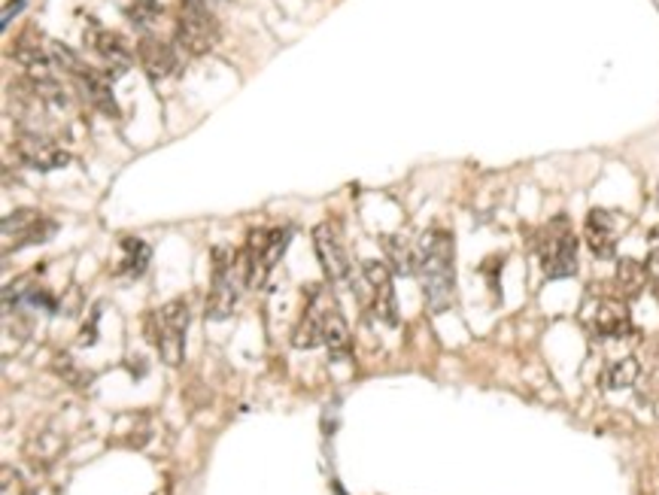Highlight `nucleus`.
I'll return each instance as SVG.
<instances>
[{
    "label": "nucleus",
    "mask_w": 659,
    "mask_h": 495,
    "mask_svg": "<svg viewBox=\"0 0 659 495\" xmlns=\"http://www.w3.org/2000/svg\"><path fill=\"white\" fill-rule=\"evenodd\" d=\"M453 234L435 225L420 238L413 249V277L420 280L422 295H426L429 310L441 313L456 298V274H453Z\"/></svg>",
    "instance_id": "nucleus-1"
},
{
    "label": "nucleus",
    "mask_w": 659,
    "mask_h": 495,
    "mask_svg": "<svg viewBox=\"0 0 659 495\" xmlns=\"http://www.w3.org/2000/svg\"><path fill=\"white\" fill-rule=\"evenodd\" d=\"M289 234L292 231L283 229V225H256V229H249L247 243L240 249V271L252 289L267 283L276 262L286 253Z\"/></svg>",
    "instance_id": "nucleus-2"
},
{
    "label": "nucleus",
    "mask_w": 659,
    "mask_h": 495,
    "mask_svg": "<svg viewBox=\"0 0 659 495\" xmlns=\"http://www.w3.org/2000/svg\"><path fill=\"white\" fill-rule=\"evenodd\" d=\"M192 310L185 298H174V302L161 304L156 313L149 316V338L156 344L161 362L170 368H180L183 353H185V335H189Z\"/></svg>",
    "instance_id": "nucleus-3"
},
{
    "label": "nucleus",
    "mask_w": 659,
    "mask_h": 495,
    "mask_svg": "<svg viewBox=\"0 0 659 495\" xmlns=\"http://www.w3.org/2000/svg\"><path fill=\"white\" fill-rule=\"evenodd\" d=\"M535 253L541 258V267L550 280H565L577 271V238L565 216L550 219L544 229L532 238Z\"/></svg>",
    "instance_id": "nucleus-4"
},
{
    "label": "nucleus",
    "mask_w": 659,
    "mask_h": 495,
    "mask_svg": "<svg viewBox=\"0 0 659 495\" xmlns=\"http://www.w3.org/2000/svg\"><path fill=\"white\" fill-rule=\"evenodd\" d=\"M174 40L185 55H192V58L207 55L210 49L219 43V22H216V15L210 13L207 0H180V6H176Z\"/></svg>",
    "instance_id": "nucleus-5"
},
{
    "label": "nucleus",
    "mask_w": 659,
    "mask_h": 495,
    "mask_svg": "<svg viewBox=\"0 0 659 495\" xmlns=\"http://www.w3.org/2000/svg\"><path fill=\"white\" fill-rule=\"evenodd\" d=\"M238 265L240 253L228 247H216L210 253V289H207V316L210 320H228L240 302L238 286Z\"/></svg>",
    "instance_id": "nucleus-6"
},
{
    "label": "nucleus",
    "mask_w": 659,
    "mask_h": 495,
    "mask_svg": "<svg viewBox=\"0 0 659 495\" xmlns=\"http://www.w3.org/2000/svg\"><path fill=\"white\" fill-rule=\"evenodd\" d=\"M356 295L362 298V304L368 307V313L384 326L395 328L398 326V302H395V286H393V271L384 262H365L359 283H356Z\"/></svg>",
    "instance_id": "nucleus-7"
},
{
    "label": "nucleus",
    "mask_w": 659,
    "mask_h": 495,
    "mask_svg": "<svg viewBox=\"0 0 659 495\" xmlns=\"http://www.w3.org/2000/svg\"><path fill=\"white\" fill-rule=\"evenodd\" d=\"M338 302L335 295L329 292L325 283H311L304 289V310H301V320L295 331H292V346L295 350H313V346L322 344V328L329 313L335 310Z\"/></svg>",
    "instance_id": "nucleus-8"
},
{
    "label": "nucleus",
    "mask_w": 659,
    "mask_h": 495,
    "mask_svg": "<svg viewBox=\"0 0 659 495\" xmlns=\"http://www.w3.org/2000/svg\"><path fill=\"white\" fill-rule=\"evenodd\" d=\"M59 231V222L49 219L40 210L22 207L4 219L0 225V238H4V253H15V249L24 247H37V243H46L52 234Z\"/></svg>",
    "instance_id": "nucleus-9"
},
{
    "label": "nucleus",
    "mask_w": 659,
    "mask_h": 495,
    "mask_svg": "<svg viewBox=\"0 0 659 495\" xmlns=\"http://www.w3.org/2000/svg\"><path fill=\"white\" fill-rule=\"evenodd\" d=\"M83 46L86 52L97 55V61H101V68L110 73L113 79L122 76L128 68L134 64L137 55L131 52V46L125 43V37L116 34V31L104 28L101 22L88 19L86 31H83Z\"/></svg>",
    "instance_id": "nucleus-10"
},
{
    "label": "nucleus",
    "mask_w": 659,
    "mask_h": 495,
    "mask_svg": "<svg viewBox=\"0 0 659 495\" xmlns=\"http://www.w3.org/2000/svg\"><path fill=\"white\" fill-rule=\"evenodd\" d=\"M15 156H19L22 165L34 170H59L70 165L68 149L40 131V128H19V134H15Z\"/></svg>",
    "instance_id": "nucleus-11"
},
{
    "label": "nucleus",
    "mask_w": 659,
    "mask_h": 495,
    "mask_svg": "<svg viewBox=\"0 0 659 495\" xmlns=\"http://www.w3.org/2000/svg\"><path fill=\"white\" fill-rule=\"evenodd\" d=\"M313 247H316V258H320V267L329 283H344L353 271V262H349L344 234H340L338 222H320L313 229Z\"/></svg>",
    "instance_id": "nucleus-12"
},
{
    "label": "nucleus",
    "mask_w": 659,
    "mask_h": 495,
    "mask_svg": "<svg viewBox=\"0 0 659 495\" xmlns=\"http://www.w3.org/2000/svg\"><path fill=\"white\" fill-rule=\"evenodd\" d=\"M583 322L590 326L592 335L599 338H620L632 328L629 304L623 298H592L583 307Z\"/></svg>",
    "instance_id": "nucleus-13"
},
{
    "label": "nucleus",
    "mask_w": 659,
    "mask_h": 495,
    "mask_svg": "<svg viewBox=\"0 0 659 495\" xmlns=\"http://www.w3.org/2000/svg\"><path fill=\"white\" fill-rule=\"evenodd\" d=\"M73 83H77L79 94L86 97V104H92L97 112H104L107 119H119V107H116V94H113V76L104 68H95V64H83L77 73H73Z\"/></svg>",
    "instance_id": "nucleus-14"
},
{
    "label": "nucleus",
    "mask_w": 659,
    "mask_h": 495,
    "mask_svg": "<svg viewBox=\"0 0 659 495\" xmlns=\"http://www.w3.org/2000/svg\"><path fill=\"white\" fill-rule=\"evenodd\" d=\"M134 55H137L143 73L152 79V83H161V79H167L170 73L176 70V49L170 46L167 40L156 37L152 31H146V34L137 40Z\"/></svg>",
    "instance_id": "nucleus-15"
},
{
    "label": "nucleus",
    "mask_w": 659,
    "mask_h": 495,
    "mask_svg": "<svg viewBox=\"0 0 659 495\" xmlns=\"http://www.w3.org/2000/svg\"><path fill=\"white\" fill-rule=\"evenodd\" d=\"M617 234H620V225H617V216L611 210H590L587 222H583V240H587L590 253L596 258H614L617 253Z\"/></svg>",
    "instance_id": "nucleus-16"
},
{
    "label": "nucleus",
    "mask_w": 659,
    "mask_h": 495,
    "mask_svg": "<svg viewBox=\"0 0 659 495\" xmlns=\"http://www.w3.org/2000/svg\"><path fill=\"white\" fill-rule=\"evenodd\" d=\"M13 58L28 73L52 64V55H46V49H43V34H40L34 24L19 31V37H15V43H13Z\"/></svg>",
    "instance_id": "nucleus-17"
},
{
    "label": "nucleus",
    "mask_w": 659,
    "mask_h": 495,
    "mask_svg": "<svg viewBox=\"0 0 659 495\" xmlns=\"http://www.w3.org/2000/svg\"><path fill=\"white\" fill-rule=\"evenodd\" d=\"M322 346L329 350L331 359H347V356L353 353V335H349V326H347L344 313H340V307H335V310L329 313V320H325Z\"/></svg>",
    "instance_id": "nucleus-18"
},
{
    "label": "nucleus",
    "mask_w": 659,
    "mask_h": 495,
    "mask_svg": "<svg viewBox=\"0 0 659 495\" xmlns=\"http://www.w3.org/2000/svg\"><path fill=\"white\" fill-rule=\"evenodd\" d=\"M149 247L140 238H125L122 240V262L119 274L122 277H143L146 265H149Z\"/></svg>",
    "instance_id": "nucleus-19"
},
{
    "label": "nucleus",
    "mask_w": 659,
    "mask_h": 495,
    "mask_svg": "<svg viewBox=\"0 0 659 495\" xmlns=\"http://www.w3.org/2000/svg\"><path fill=\"white\" fill-rule=\"evenodd\" d=\"M617 286H620L623 298L638 295L647 286V267L636 262V258H620L617 262Z\"/></svg>",
    "instance_id": "nucleus-20"
},
{
    "label": "nucleus",
    "mask_w": 659,
    "mask_h": 495,
    "mask_svg": "<svg viewBox=\"0 0 659 495\" xmlns=\"http://www.w3.org/2000/svg\"><path fill=\"white\" fill-rule=\"evenodd\" d=\"M638 377H641V364H638V359L626 356V359H617V362L611 364V368L605 371L601 383H605L608 389H629Z\"/></svg>",
    "instance_id": "nucleus-21"
},
{
    "label": "nucleus",
    "mask_w": 659,
    "mask_h": 495,
    "mask_svg": "<svg viewBox=\"0 0 659 495\" xmlns=\"http://www.w3.org/2000/svg\"><path fill=\"white\" fill-rule=\"evenodd\" d=\"M384 247L398 274H413V249L404 243V238H384Z\"/></svg>",
    "instance_id": "nucleus-22"
},
{
    "label": "nucleus",
    "mask_w": 659,
    "mask_h": 495,
    "mask_svg": "<svg viewBox=\"0 0 659 495\" xmlns=\"http://www.w3.org/2000/svg\"><path fill=\"white\" fill-rule=\"evenodd\" d=\"M125 13L137 28H143V34H146V31H149L161 15V6H158V0H131V4L125 6Z\"/></svg>",
    "instance_id": "nucleus-23"
},
{
    "label": "nucleus",
    "mask_w": 659,
    "mask_h": 495,
    "mask_svg": "<svg viewBox=\"0 0 659 495\" xmlns=\"http://www.w3.org/2000/svg\"><path fill=\"white\" fill-rule=\"evenodd\" d=\"M0 483H4V495H28V486L10 465L0 468Z\"/></svg>",
    "instance_id": "nucleus-24"
},
{
    "label": "nucleus",
    "mask_w": 659,
    "mask_h": 495,
    "mask_svg": "<svg viewBox=\"0 0 659 495\" xmlns=\"http://www.w3.org/2000/svg\"><path fill=\"white\" fill-rule=\"evenodd\" d=\"M645 267H647V283H654V289H656L659 286V249H650Z\"/></svg>",
    "instance_id": "nucleus-25"
}]
</instances>
